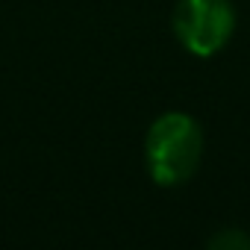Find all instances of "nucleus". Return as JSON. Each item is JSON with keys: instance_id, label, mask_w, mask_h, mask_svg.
Returning a JSON list of instances; mask_svg holds the SVG:
<instances>
[{"instance_id": "f257e3e1", "label": "nucleus", "mask_w": 250, "mask_h": 250, "mask_svg": "<svg viewBox=\"0 0 250 250\" xmlns=\"http://www.w3.org/2000/svg\"><path fill=\"white\" fill-rule=\"evenodd\" d=\"M203 159V130L186 112L159 115L145 136V165L156 186L188 183Z\"/></svg>"}, {"instance_id": "f03ea898", "label": "nucleus", "mask_w": 250, "mask_h": 250, "mask_svg": "<svg viewBox=\"0 0 250 250\" xmlns=\"http://www.w3.org/2000/svg\"><path fill=\"white\" fill-rule=\"evenodd\" d=\"M171 27L188 53L212 56L232 39L235 6L229 0H177Z\"/></svg>"}, {"instance_id": "7ed1b4c3", "label": "nucleus", "mask_w": 250, "mask_h": 250, "mask_svg": "<svg viewBox=\"0 0 250 250\" xmlns=\"http://www.w3.org/2000/svg\"><path fill=\"white\" fill-rule=\"evenodd\" d=\"M209 247L212 250H250V235L235 227H227L209 238Z\"/></svg>"}]
</instances>
